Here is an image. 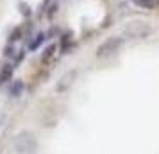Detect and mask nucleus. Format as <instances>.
<instances>
[{
  "instance_id": "nucleus-1",
  "label": "nucleus",
  "mask_w": 159,
  "mask_h": 154,
  "mask_svg": "<svg viewBox=\"0 0 159 154\" xmlns=\"http://www.w3.org/2000/svg\"><path fill=\"white\" fill-rule=\"evenodd\" d=\"M152 34V25L148 22H141V20H134L129 22L123 27V36L129 40H143Z\"/></svg>"
},
{
  "instance_id": "nucleus-2",
  "label": "nucleus",
  "mask_w": 159,
  "mask_h": 154,
  "mask_svg": "<svg viewBox=\"0 0 159 154\" xmlns=\"http://www.w3.org/2000/svg\"><path fill=\"white\" fill-rule=\"evenodd\" d=\"M15 149L20 154H36L38 140L32 133H20L15 138Z\"/></svg>"
},
{
  "instance_id": "nucleus-3",
  "label": "nucleus",
  "mask_w": 159,
  "mask_h": 154,
  "mask_svg": "<svg viewBox=\"0 0 159 154\" xmlns=\"http://www.w3.org/2000/svg\"><path fill=\"white\" fill-rule=\"evenodd\" d=\"M123 40L122 38H107L104 43L97 49V58L98 59H106V58H111L113 54L120 50V47H122Z\"/></svg>"
},
{
  "instance_id": "nucleus-4",
  "label": "nucleus",
  "mask_w": 159,
  "mask_h": 154,
  "mask_svg": "<svg viewBox=\"0 0 159 154\" xmlns=\"http://www.w3.org/2000/svg\"><path fill=\"white\" fill-rule=\"evenodd\" d=\"M75 77H77V72H75V70L65 73V75L61 77V81L57 82V91H65V90H68L70 86H72V82H73Z\"/></svg>"
},
{
  "instance_id": "nucleus-5",
  "label": "nucleus",
  "mask_w": 159,
  "mask_h": 154,
  "mask_svg": "<svg viewBox=\"0 0 159 154\" xmlns=\"http://www.w3.org/2000/svg\"><path fill=\"white\" fill-rule=\"evenodd\" d=\"M11 75H13V66L6 65L4 68H2V73H0V82L9 81V79H11Z\"/></svg>"
},
{
  "instance_id": "nucleus-6",
  "label": "nucleus",
  "mask_w": 159,
  "mask_h": 154,
  "mask_svg": "<svg viewBox=\"0 0 159 154\" xmlns=\"http://www.w3.org/2000/svg\"><path fill=\"white\" fill-rule=\"evenodd\" d=\"M23 91V82L22 81H15L13 86H11V95L13 97H20Z\"/></svg>"
},
{
  "instance_id": "nucleus-7",
  "label": "nucleus",
  "mask_w": 159,
  "mask_h": 154,
  "mask_svg": "<svg viewBox=\"0 0 159 154\" xmlns=\"http://www.w3.org/2000/svg\"><path fill=\"white\" fill-rule=\"evenodd\" d=\"M54 52H56V45H50V47H47V50L43 52L41 59H43V61H48V59L54 56Z\"/></svg>"
},
{
  "instance_id": "nucleus-8",
  "label": "nucleus",
  "mask_w": 159,
  "mask_h": 154,
  "mask_svg": "<svg viewBox=\"0 0 159 154\" xmlns=\"http://www.w3.org/2000/svg\"><path fill=\"white\" fill-rule=\"evenodd\" d=\"M43 40H45V34H38L36 40H34V41L29 45V49H32V50H34V49H38V47L41 45V41H43Z\"/></svg>"
},
{
  "instance_id": "nucleus-9",
  "label": "nucleus",
  "mask_w": 159,
  "mask_h": 154,
  "mask_svg": "<svg viewBox=\"0 0 159 154\" xmlns=\"http://www.w3.org/2000/svg\"><path fill=\"white\" fill-rule=\"evenodd\" d=\"M20 34H22V30H20V29H15L9 40H11V41H16V40H20Z\"/></svg>"
},
{
  "instance_id": "nucleus-10",
  "label": "nucleus",
  "mask_w": 159,
  "mask_h": 154,
  "mask_svg": "<svg viewBox=\"0 0 159 154\" xmlns=\"http://www.w3.org/2000/svg\"><path fill=\"white\" fill-rule=\"evenodd\" d=\"M20 7H22V13L25 16H29L30 15V9H29V6H25V4H20Z\"/></svg>"
},
{
  "instance_id": "nucleus-11",
  "label": "nucleus",
  "mask_w": 159,
  "mask_h": 154,
  "mask_svg": "<svg viewBox=\"0 0 159 154\" xmlns=\"http://www.w3.org/2000/svg\"><path fill=\"white\" fill-rule=\"evenodd\" d=\"M148 4H150V7H157V6H159V0H148Z\"/></svg>"
}]
</instances>
